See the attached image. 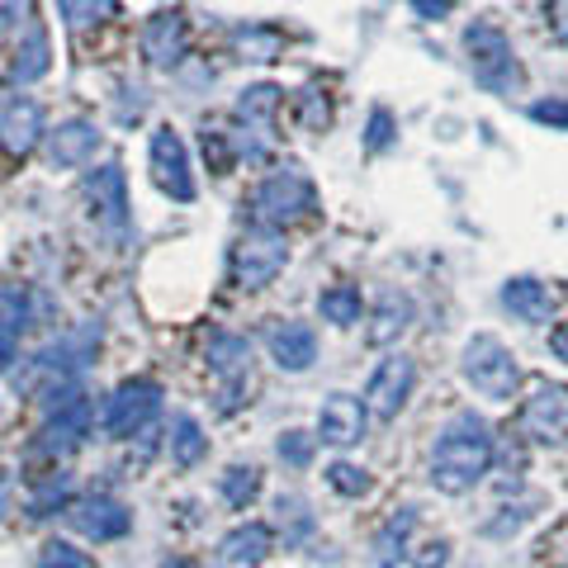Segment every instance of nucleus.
<instances>
[{"mask_svg": "<svg viewBox=\"0 0 568 568\" xmlns=\"http://www.w3.org/2000/svg\"><path fill=\"white\" fill-rule=\"evenodd\" d=\"M493 455H497V446H493L488 422L478 413H455L432 450V484L450 497L469 493L484 484V474L493 469Z\"/></svg>", "mask_w": 568, "mask_h": 568, "instance_id": "f257e3e1", "label": "nucleus"}, {"mask_svg": "<svg viewBox=\"0 0 568 568\" xmlns=\"http://www.w3.org/2000/svg\"><path fill=\"white\" fill-rule=\"evenodd\" d=\"M459 43H465V62H469V71H474V81L484 85L488 95H503V100L521 95L526 67H521V58H517V48H511V39H507V33L497 29L493 20H474Z\"/></svg>", "mask_w": 568, "mask_h": 568, "instance_id": "f03ea898", "label": "nucleus"}, {"mask_svg": "<svg viewBox=\"0 0 568 568\" xmlns=\"http://www.w3.org/2000/svg\"><path fill=\"white\" fill-rule=\"evenodd\" d=\"M459 375H465V384L474 388L478 398L488 403H511L521 388V361L517 351H511L503 336L493 332H478L465 342V351H459Z\"/></svg>", "mask_w": 568, "mask_h": 568, "instance_id": "7ed1b4c3", "label": "nucleus"}, {"mask_svg": "<svg viewBox=\"0 0 568 568\" xmlns=\"http://www.w3.org/2000/svg\"><path fill=\"white\" fill-rule=\"evenodd\" d=\"M313 209H317V190L298 166L271 171L252 194V219H256V227H271V233H284L290 223L308 219Z\"/></svg>", "mask_w": 568, "mask_h": 568, "instance_id": "20e7f679", "label": "nucleus"}, {"mask_svg": "<svg viewBox=\"0 0 568 568\" xmlns=\"http://www.w3.org/2000/svg\"><path fill=\"white\" fill-rule=\"evenodd\" d=\"M290 265V242L284 233H271V227H246L237 237L233 256H227V275H233L237 290H265L275 284Z\"/></svg>", "mask_w": 568, "mask_h": 568, "instance_id": "39448f33", "label": "nucleus"}, {"mask_svg": "<svg viewBox=\"0 0 568 568\" xmlns=\"http://www.w3.org/2000/svg\"><path fill=\"white\" fill-rule=\"evenodd\" d=\"M156 413H162V384L156 379H129V384L114 388L110 403H104V432H110L114 440L142 436Z\"/></svg>", "mask_w": 568, "mask_h": 568, "instance_id": "423d86ee", "label": "nucleus"}, {"mask_svg": "<svg viewBox=\"0 0 568 568\" xmlns=\"http://www.w3.org/2000/svg\"><path fill=\"white\" fill-rule=\"evenodd\" d=\"M413 388H417V365H413V355H384V361L375 365V375H369L365 384V413L369 417H379V422H394L407 398H413Z\"/></svg>", "mask_w": 568, "mask_h": 568, "instance_id": "0eeeda50", "label": "nucleus"}, {"mask_svg": "<svg viewBox=\"0 0 568 568\" xmlns=\"http://www.w3.org/2000/svg\"><path fill=\"white\" fill-rule=\"evenodd\" d=\"M85 200H91L95 223L104 227L110 237H123L133 223V209H129V175H123L119 162H104L85 175Z\"/></svg>", "mask_w": 568, "mask_h": 568, "instance_id": "6e6552de", "label": "nucleus"}, {"mask_svg": "<svg viewBox=\"0 0 568 568\" xmlns=\"http://www.w3.org/2000/svg\"><path fill=\"white\" fill-rule=\"evenodd\" d=\"M148 162H152V181L162 194H171L175 204H190L194 200V175H190V152L181 133L171 129V123H162V129L152 133L148 142Z\"/></svg>", "mask_w": 568, "mask_h": 568, "instance_id": "1a4fd4ad", "label": "nucleus"}, {"mask_svg": "<svg viewBox=\"0 0 568 568\" xmlns=\"http://www.w3.org/2000/svg\"><path fill=\"white\" fill-rule=\"evenodd\" d=\"M521 432L540 446H564L568 440V384L545 379L530 388V398L521 403Z\"/></svg>", "mask_w": 568, "mask_h": 568, "instance_id": "9d476101", "label": "nucleus"}, {"mask_svg": "<svg viewBox=\"0 0 568 568\" xmlns=\"http://www.w3.org/2000/svg\"><path fill=\"white\" fill-rule=\"evenodd\" d=\"M43 104L33 95H10L6 110H0V152L10 162H24V156L43 142Z\"/></svg>", "mask_w": 568, "mask_h": 568, "instance_id": "9b49d317", "label": "nucleus"}, {"mask_svg": "<svg viewBox=\"0 0 568 568\" xmlns=\"http://www.w3.org/2000/svg\"><path fill=\"white\" fill-rule=\"evenodd\" d=\"M71 526L81 530L85 540H123L133 530V511L119 503L110 493H95V497H81V503H71Z\"/></svg>", "mask_w": 568, "mask_h": 568, "instance_id": "f8f14e48", "label": "nucleus"}, {"mask_svg": "<svg viewBox=\"0 0 568 568\" xmlns=\"http://www.w3.org/2000/svg\"><path fill=\"white\" fill-rule=\"evenodd\" d=\"M85 436H91V398H85L81 388H67L58 398V407H52L48 426H43V450L67 455V450H77Z\"/></svg>", "mask_w": 568, "mask_h": 568, "instance_id": "ddd939ff", "label": "nucleus"}, {"mask_svg": "<svg viewBox=\"0 0 568 568\" xmlns=\"http://www.w3.org/2000/svg\"><path fill=\"white\" fill-rule=\"evenodd\" d=\"M185 48H190V24L181 10H156L152 20L142 24V58H148V67L171 71L185 58Z\"/></svg>", "mask_w": 568, "mask_h": 568, "instance_id": "4468645a", "label": "nucleus"}, {"mask_svg": "<svg viewBox=\"0 0 568 568\" xmlns=\"http://www.w3.org/2000/svg\"><path fill=\"white\" fill-rule=\"evenodd\" d=\"M365 403L355 394H327L323 407H317V440L332 450H346L365 436Z\"/></svg>", "mask_w": 568, "mask_h": 568, "instance_id": "2eb2a0df", "label": "nucleus"}, {"mask_svg": "<svg viewBox=\"0 0 568 568\" xmlns=\"http://www.w3.org/2000/svg\"><path fill=\"white\" fill-rule=\"evenodd\" d=\"M265 351H271V361L284 369V375H304V369L317 361V336L308 323L280 317V323L265 327Z\"/></svg>", "mask_w": 568, "mask_h": 568, "instance_id": "dca6fc26", "label": "nucleus"}, {"mask_svg": "<svg viewBox=\"0 0 568 568\" xmlns=\"http://www.w3.org/2000/svg\"><path fill=\"white\" fill-rule=\"evenodd\" d=\"M95 152H100V129L91 119H62L58 129L48 133V166L52 171L85 166Z\"/></svg>", "mask_w": 568, "mask_h": 568, "instance_id": "f3484780", "label": "nucleus"}, {"mask_svg": "<svg viewBox=\"0 0 568 568\" xmlns=\"http://www.w3.org/2000/svg\"><path fill=\"white\" fill-rule=\"evenodd\" d=\"M271 549H275L271 526H261V521L233 526L219 540V568H261L265 559H271Z\"/></svg>", "mask_w": 568, "mask_h": 568, "instance_id": "a211bd4d", "label": "nucleus"}, {"mask_svg": "<svg viewBox=\"0 0 568 568\" xmlns=\"http://www.w3.org/2000/svg\"><path fill=\"white\" fill-rule=\"evenodd\" d=\"M503 308L517 317V323H549L555 298H549V284H540L536 275H517L503 284Z\"/></svg>", "mask_w": 568, "mask_h": 568, "instance_id": "6ab92c4d", "label": "nucleus"}, {"mask_svg": "<svg viewBox=\"0 0 568 568\" xmlns=\"http://www.w3.org/2000/svg\"><path fill=\"white\" fill-rule=\"evenodd\" d=\"M209 369L223 384L246 379V369H252V342L237 336V332H213L209 336Z\"/></svg>", "mask_w": 568, "mask_h": 568, "instance_id": "aec40b11", "label": "nucleus"}, {"mask_svg": "<svg viewBox=\"0 0 568 568\" xmlns=\"http://www.w3.org/2000/svg\"><path fill=\"white\" fill-rule=\"evenodd\" d=\"M407 323H413V298L398 294V290H388V294L379 298V304H375V313H369V327H365L369 346H388V342H398V336L407 332Z\"/></svg>", "mask_w": 568, "mask_h": 568, "instance_id": "412c9836", "label": "nucleus"}, {"mask_svg": "<svg viewBox=\"0 0 568 568\" xmlns=\"http://www.w3.org/2000/svg\"><path fill=\"white\" fill-rule=\"evenodd\" d=\"M58 14H62V24H67L71 39H85V33L114 24L123 14V6H119V0H58Z\"/></svg>", "mask_w": 568, "mask_h": 568, "instance_id": "4be33fe9", "label": "nucleus"}, {"mask_svg": "<svg viewBox=\"0 0 568 568\" xmlns=\"http://www.w3.org/2000/svg\"><path fill=\"white\" fill-rule=\"evenodd\" d=\"M280 85L271 81H261V85H246V91L237 95V119L246 123V129H256V133H271V123L280 114Z\"/></svg>", "mask_w": 568, "mask_h": 568, "instance_id": "5701e85b", "label": "nucleus"}, {"mask_svg": "<svg viewBox=\"0 0 568 568\" xmlns=\"http://www.w3.org/2000/svg\"><path fill=\"white\" fill-rule=\"evenodd\" d=\"M317 313H323V323H332V327H355L365 313L361 290H355V284H332V290L317 294Z\"/></svg>", "mask_w": 568, "mask_h": 568, "instance_id": "b1692460", "label": "nucleus"}, {"mask_svg": "<svg viewBox=\"0 0 568 568\" xmlns=\"http://www.w3.org/2000/svg\"><path fill=\"white\" fill-rule=\"evenodd\" d=\"M204 455H209V436L200 432V422H194L190 413L171 417V459H175V465H181V469H194Z\"/></svg>", "mask_w": 568, "mask_h": 568, "instance_id": "393cba45", "label": "nucleus"}, {"mask_svg": "<svg viewBox=\"0 0 568 568\" xmlns=\"http://www.w3.org/2000/svg\"><path fill=\"white\" fill-rule=\"evenodd\" d=\"M48 71V33H43V24L33 20L29 29H24V43H20V52H14V67H10V77L20 81V85H29V81H39Z\"/></svg>", "mask_w": 568, "mask_h": 568, "instance_id": "a878e982", "label": "nucleus"}, {"mask_svg": "<svg viewBox=\"0 0 568 568\" xmlns=\"http://www.w3.org/2000/svg\"><path fill=\"white\" fill-rule=\"evenodd\" d=\"M219 493H223L227 507L246 511V507L256 503V493H261V469L256 465H227L223 478H219Z\"/></svg>", "mask_w": 568, "mask_h": 568, "instance_id": "bb28decb", "label": "nucleus"}, {"mask_svg": "<svg viewBox=\"0 0 568 568\" xmlns=\"http://www.w3.org/2000/svg\"><path fill=\"white\" fill-rule=\"evenodd\" d=\"M332 119H336V104H332V91L323 81H313L304 100H298V123H304L308 133H327L332 129Z\"/></svg>", "mask_w": 568, "mask_h": 568, "instance_id": "cd10ccee", "label": "nucleus"}, {"mask_svg": "<svg viewBox=\"0 0 568 568\" xmlns=\"http://www.w3.org/2000/svg\"><path fill=\"white\" fill-rule=\"evenodd\" d=\"M413 526H417V511L407 507L403 517H394V521L379 530V536H375V549H379V555H375V568H394V564L403 559V545H407V530H413Z\"/></svg>", "mask_w": 568, "mask_h": 568, "instance_id": "c85d7f7f", "label": "nucleus"}, {"mask_svg": "<svg viewBox=\"0 0 568 568\" xmlns=\"http://www.w3.org/2000/svg\"><path fill=\"white\" fill-rule=\"evenodd\" d=\"M233 48L242 52V62H275L280 58V33L261 29V24H246V29L233 33Z\"/></svg>", "mask_w": 568, "mask_h": 568, "instance_id": "c756f323", "label": "nucleus"}, {"mask_svg": "<svg viewBox=\"0 0 568 568\" xmlns=\"http://www.w3.org/2000/svg\"><path fill=\"white\" fill-rule=\"evenodd\" d=\"M33 323V308H29V294L20 284H0V332L6 336H20Z\"/></svg>", "mask_w": 568, "mask_h": 568, "instance_id": "7c9ffc66", "label": "nucleus"}, {"mask_svg": "<svg viewBox=\"0 0 568 568\" xmlns=\"http://www.w3.org/2000/svg\"><path fill=\"white\" fill-rule=\"evenodd\" d=\"M323 478H327V488H332V493H342V497H365V493H369V474H365L361 465H346V459L327 465Z\"/></svg>", "mask_w": 568, "mask_h": 568, "instance_id": "2f4dec72", "label": "nucleus"}, {"mask_svg": "<svg viewBox=\"0 0 568 568\" xmlns=\"http://www.w3.org/2000/svg\"><path fill=\"white\" fill-rule=\"evenodd\" d=\"M536 568H568V517L536 545Z\"/></svg>", "mask_w": 568, "mask_h": 568, "instance_id": "473e14b6", "label": "nucleus"}, {"mask_svg": "<svg viewBox=\"0 0 568 568\" xmlns=\"http://www.w3.org/2000/svg\"><path fill=\"white\" fill-rule=\"evenodd\" d=\"M313 440H317V436H308V432H280V440H275V455L284 459V465L304 469L308 459H313Z\"/></svg>", "mask_w": 568, "mask_h": 568, "instance_id": "72a5a7b5", "label": "nucleus"}, {"mask_svg": "<svg viewBox=\"0 0 568 568\" xmlns=\"http://www.w3.org/2000/svg\"><path fill=\"white\" fill-rule=\"evenodd\" d=\"M39 568H95L91 559H85V549L67 545V540H48L43 555H39Z\"/></svg>", "mask_w": 568, "mask_h": 568, "instance_id": "f704fd0d", "label": "nucleus"}, {"mask_svg": "<svg viewBox=\"0 0 568 568\" xmlns=\"http://www.w3.org/2000/svg\"><path fill=\"white\" fill-rule=\"evenodd\" d=\"M394 138H398V123H394V114H388L384 104H379V110H369L365 148H369V152H388V148H394Z\"/></svg>", "mask_w": 568, "mask_h": 568, "instance_id": "c9c22d12", "label": "nucleus"}, {"mask_svg": "<svg viewBox=\"0 0 568 568\" xmlns=\"http://www.w3.org/2000/svg\"><path fill=\"white\" fill-rule=\"evenodd\" d=\"M290 521L294 530H290V540H304L308 530H313V511H308V503L304 497H280V526Z\"/></svg>", "mask_w": 568, "mask_h": 568, "instance_id": "e433bc0d", "label": "nucleus"}, {"mask_svg": "<svg viewBox=\"0 0 568 568\" xmlns=\"http://www.w3.org/2000/svg\"><path fill=\"white\" fill-rule=\"evenodd\" d=\"M33 24V0H0V33H24Z\"/></svg>", "mask_w": 568, "mask_h": 568, "instance_id": "4c0bfd02", "label": "nucleus"}, {"mask_svg": "<svg viewBox=\"0 0 568 568\" xmlns=\"http://www.w3.org/2000/svg\"><path fill=\"white\" fill-rule=\"evenodd\" d=\"M67 503V478H52V484L48 488H39V493H33V517H52V507H62Z\"/></svg>", "mask_w": 568, "mask_h": 568, "instance_id": "58836bf2", "label": "nucleus"}, {"mask_svg": "<svg viewBox=\"0 0 568 568\" xmlns=\"http://www.w3.org/2000/svg\"><path fill=\"white\" fill-rule=\"evenodd\" d=\"M530 119L549 123V129H568V100H536L530 104Z\"/></svg>", "mask_w": 568, "mask_h": 568, "instance_id": "ea45409f", "label": "nucleus"}, {"mask_svg": "<svg viewBox=\"0 0 568 568\" xmlns=\"http://www.w3.org/2000/svg\"><path fill=\"white\" fill-rule=\"evenodd\" d=\"M459 6V0H413V10H417V20H446V14Z\"/></svg>", "mask_w": 568, "mask_h": 568, "instance_id": "a19ab883", "label": "nucleus"}, {"mask_svg": "<svg viewBox=\"0 0 568 568\" xmlns=\"http://www.w3.org/2000/svg\"><path fill=\"white\" fill-rule=\"evenodd\" d=\"M446 559H450V545H446V540H432V545H422V555H417L413 564H417V568H440Z\"/></svg>", "mask_w": 568, "mask_h": 568, "instance_id": "79ce46f5", "label": "nucleus"}, {"mask_svg": "<svg viewBox=\"0 0 568 568\" xmlns=\"http://www.w3.org/2000/svg\"><path fill=\"white\" fill-rule=\"evenodd\" d=\"M545 14H549V24H555L559 39H568V0H549Z\"/></svg>", "mask_w": 568, "mask_h": 568, "instance_id": "37998d69", "label": "nucleus"}, {"mask_svg": "<svg viewBox=\"0 0 568 568\" xmlns=\"http://www.w3.org/2000/svg\"><path fill=\"white\" fill-rule=\"evenodd\" d=\"M14 355H20V336H6L0 332V375L14 365Z\"/></svg>", "mask_w": 568, "mask_h": 568, "instance_id": "c03bdc74", "label": "nucleus"}, {"mask_svg": "<svg viewBox=\"0 0 568 568\" xmlns=\"http://www.w3.org/2000/svg\"><path fill=\"white\" fill-rule=\"evenodd\" d=\"M549 351H555V361L568 365V323H559L555 332H549Z\"/></svg>", "mask_w": 568, "mask_h": 568, "instance_id": "a18cd8bd", "label": "nucleus"}, {"mask_svg": "<svg viewBox=\"0 0 568 568\" xmlns=\"http://www.w3.org/2000/svg\"><path fill=\"white\" fill-rule=\"evenodd\" d=\"M166 568H200V564H194V559H171Z\"/></svg>", "mask_w": 568, "mask_h": 568, "instance_id": "49530a36", "label": "nucleus"}, {"mask_svg": "<svg viewBox=\"0 0 568 568\" xmlns=\"http://www.w3.org/2000/svg\"><path fill=\"white\" fill-rule=\"evenodd\" d=\"M0 511H6V493H0Z\"/></svg>", "mask_w": 568, "mask_h": 568, "instance_id": "de8ad7c7", "label": "nucleus"}]
</instances>
